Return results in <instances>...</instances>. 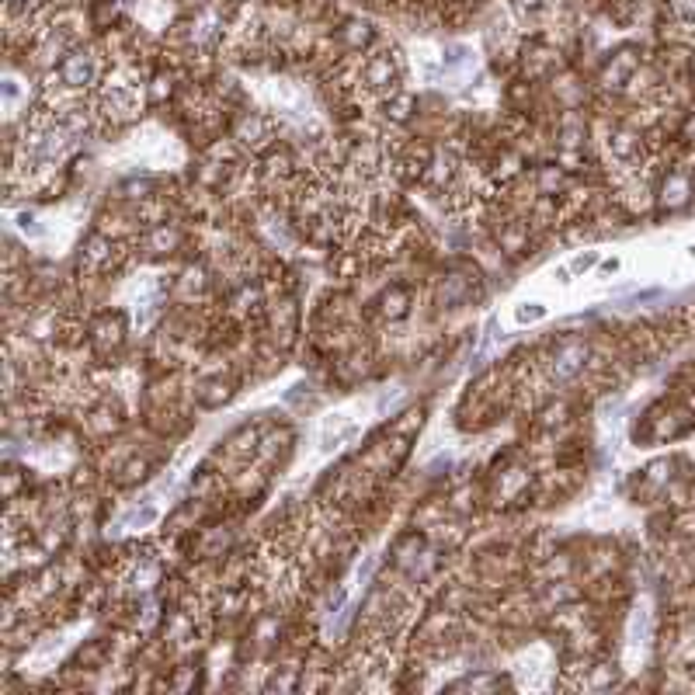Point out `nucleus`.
Masks as SVG:
<instances>
[{"mask_svg": "<svg viewBox=\"0 0 695 695\" xmlns=\"http://www.w3.org/2000/svg\"><path fill=\"white\" fill-rule=\"evenodd\" d=\"M362 77L365 84L372 87V91H393L400 80V63H397V53L393 49H379V53H372L369 60H365L362 67Z\"/></svg>", "mask_w": 695, "mask_h": 695, "instance_id": "f257e3e1", "label": "nucleus"}, {"mask_svg": "<svg viewBox=\"0 0 695 695\" xmlns=\"http://www.w3.org/2000/svg\"><path fill=\"white\" fill-rule=\"evenodd\" d=\"M94 80V56L91 53H73L63 60V84L87 87Z\"/></svg>", "mask_w": 695, "mask_h": 695, "instance_id": "f03ea898", "label": "nucleus"}, {"mask_svg": "<svg viewBox=\"0 0 695 695\" xmlns=\"http://www.w3.org/2000/svg\"><path fill=\"white\" fill-rule=\"evenodd\" d=\"M351 435H355V421H351L348 414H334V421L324 424V435H320V449H324V452L338 449L341 438H351Z\"/></svg>", "mask_w": 695, "mask_h": 695, "instance_id": "7ed1b4c3", "label": "nucleus"}, {"mask_svg": "<svg viewBox=\"0 0 695 695\" xmlns=\"http://www.w3.org/2000/svg\"><path fill=\"white\" fill-rule=\"evenodd\" d=\"M522 324H529V320H539V317H546V306H539V303H522L518 306V313H515Z\"/></svg>", "mask_w": 695, "mask_h": 695, "instance_id": "20e7f679", "label": "nucleus"}, {"mask_svg": "<svg viewBox=\"0 0 695 695\" xmlns=\"http://www.w3.org/2000/svg\"><path fill=\"white\" fill-rule=\"evenodd\" d=\"M522 7H539V0H518Z\"/></svg>", "mask_w": 695, "mask_h": 695, "instance_id": "39448f33", "label": "nucleus"}]
</instances>
